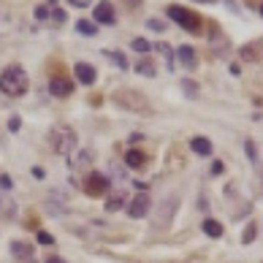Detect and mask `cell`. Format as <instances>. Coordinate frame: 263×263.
Segmentation results:
<instances>
[{"label":"cell","mask_w":263,"mask_h":263,"mask_svg":"<svg viewBox=\"0 0 263 263\" xmlns=\"http://www.w3.org/2000/svg\"><path fill=\"white\" fill-rule=\"evenodd\" d=\"M27 87H30V79H27V73L19 68V65H11V68L3 71V76H0V90L6 92V95H22V92H27Z\"/></svg>","instance_id":"obj_1"},{"label":"cell","mask_w":263,"mask_h":263,"mask_svg":"<svg viewBox=\"0 0 263 263\" xmlns=\"http://www.w3.org/2000/svg\"><path fill=\"white\" fill-rule=\"evenodd\" d=\"M49 141H52V149L57 155H73V149H76V133H73L71 128H63L57 125L52 130V136H49Z\"/></svg>","instance_id":"obj_2"},{"label":"cell","mask_w":263,"mask_h":263,"mask_svg":"<svg viewBox=\"0 0 263 263\" xmlns=\"http://www.w3.org/2000/svg\"><path fill=\"white\" fill-rule=\"evenodd\" d=\"M168 16H171L176 25H182L187 33H198V30H201V19H198L193 11L182 8V6H168Z\"/></svg>","instance_id":"obj_3"},{"label":"cell","mask_w":263,"mask_h":263,"mask_svg":"<svg viewBox=\"0 0 263 263\" xmlns=\"http://www.w3.org/2000/svg\"><path fill=\"white\" fill-rule=\"evenodd\" d=\"M149 209H152V198H149L147 193L133 195V198H130V204H128V214H130V217H136V220H141Z\"/></svg>","instance_id":"obj_4"},{"label":"cell","mask_w":263,"mask_h":263,"mask_svg":"<svg viewBox=\"0 0 263 263\" xmlns=\"http://www.w3.org/2000/svg\"><path fill=\"white\" fill-rule=\"evenodd\" d=\"M84 190H87L90 195H103L109 190V176H103L98 171L87 174V179H84Z\"/></svg>","instance_id":"obj_5"},{"label":"cell","mask_w":263,"mask_h":263,"mask_svg":"<svg viewBox=\"0 0 263 263\" xmlns=\"http://www.w3.org/2000/svg\"><path fill=\"white\" fill-rule=\"evenodd\" d=\"M176 206H179V198L176 195H166L163 204H160V212H157V225H168V220L174 217Z\"/></svg>","instance_id":"obj_6"},{"label":"cell","mask_w":263,"mask_h":263,"mask_svg":"<svg viewBox=\"0 0 263 263\" xmlns=\"http://www.w3.org/2000/svg\"><path fill=\"white\" fill-rule=\"evenodd\" d=\"M95 22H100V25H114V22H117L114 6H111V3H98V6H95Z\"/></svg>","instance_id":"obj_7"},{"label":"cell","mask_w":263,"mask_h":263,"mask_svg":"<svg viewBox=\"0 0 263 263\" xmlns=\"http://www.w3.org/2000/svg\"><path fill=\"white\" fill-rule=\"evenodd\" d=\"M49 90H52V95H57V98H68L73 92V84L68 79H63V76H54L49 82Z\"/></svg>","instance_id":"obj_8"},{"label":"cell","mask_w":263,"mask_h":263,"mask_svg":"<svg viewBox=\"0 0 263 263\" xmlns=\"http://www.w3.org/2000/svg\"><path fill=\"white\" fill-rule=\"evenodd\" d=\"M73 73H76V79L82 84H95V68L90 63H76L73 65Z\"/></svg>","instance_id":"obj_9"},{"label":"cell","mask_w":263,"mask_h":263,"mask_svg":"<svg viewBox=\"0 0 263 263\" xmlns=\"http://www.w3.org/2000/svg\"><path fill=\"white\" fill-rule=\"evenodd\" d=\"M11 252L16 258H25L27 263H33V247L30 244H25V241H11Z\"/></svg>","instance_id":"obj_10"},{"label":"cell","mask_w":263,"mask_h":263,"mask_svg":"<svg viewBox=\"0 0 263 263\" xmlns=\"http://www.w3.org/2000/svg\"><path fill=\"white\" fill-rule=\"evenodd\" d=\"M176 57L182 60L185 68H195V52H193V46H179V49H176Z\"/></svg>","instance_id":"obj_11"},{"label":"cell","mask_w":263,"mask_h":263,"mask_svg":"<svg viewBox=\"0 0 263 263\" xmlns=\"http://www.w3.org/2000/svg\"><path fill=\"white\" fill-rule=\"evenodd\" d=\"M190 147H193V152L195 155H201V157H206V155H212V141H209V138H193V141H190Z\"/></svg>","instance_id":"obj_12"},{"label":"cell","mask_w":263,"mask_h":263,"mask_svg":"<svg viewBox=\"0 0 263 263\" xmlns=\"http://www.w3.org/2000/svg\"><path fill=\"white\" fill-rule=\"evenodd\" d=\"M125 163H128L130 168H141V166L147 163V157H144V152H141V149H128V155H125Z\"/></svg>","instance_id":"obj_13"},{"label":"cell","mask_w":263,"mask_h":263,"mask_svg":"<svg viewBox=\"0 0 263 263\" xmlns=\"http://www.w3.org/2000/svg\"><path fill=\"white\" fill-rule=\"evenodd\" d=\"M204 233L212 236V239H220L222 236V225L217 220H204Z\"/></svg>","instance_id":"obj_14"},{"label":"cell","mask_w":263,"mask_h":263,"mask_svg":"<svg viewBox=\"0 0 263 263\" xmlns=\"http://www.w3.org/2000/svg\"><path fill=\"white\" fill-rule=\"evenodd\" d=\"M90 160H92L90 152H76V155L71 157V166H73V168H87V166H90Z\"/></svg>","instance_id":"obj_15"},{"label":"cell","mask_w":263,"mask_h":263,"mask_svg":"<svg viewBox=\"0 0 263 263\" xmlns=\"http://www.w3.org/2000/svg\"><path fill=\"white\" fill-rule=\"evenodd\" d=\"M136 73H141V76H155V63L141 60V63L136 65Z\"/></svg>","instance_id":"obj_16"},{"label":"cell","mask_w":263,"mask_h":263,"mask_svg":"<svg viewBox=\"0 0 263 263\" xmlns=\"http://www.w3.org/2000/svg\"><path fill=\"white\" fill-rule=\"evenodd\" d=\"M76 30H79L82 35H95L98 27L92 25V22H87V19H82V22H76Z\"/></svg>","instance_id":"obj_17"},{"label":"cell","mask_w":263,"mask_h":263,"mask_svg":"<svg viewBox=\"0 0 263 263\" xmlns=\"http://www.w3.org/2000/svg\"><path fill=\"white\" fill-rule=\"evenodd\" d=\"M130 49H133V52H149V49H152V44H149L147 38H133V44H130Z\"/></svg>","instance_id":"obj_18"},{"label":"cell","mask_w":263,"mask_h":263,"mask_svg":"<svg viewBox=\"0 0 263 263\" xmlns=\"http://www.w3.org/2000/svg\"><path fill=\"white\" fill-rule=\"evenodd\" d=\"M106 57H109L111 63H117V68H128V60L122 57L119 52H106Z\"/></svg>","instance_id":"obj_19"},{"label":"cell","mask_w":263,"mask_h":263,"mask_svg":"<svg viewBox=\"0 0 263 263\" xmlns=\"http://www.w3.org/2000/svg\"><path fill=\"white\" fill-rule=\"evenodd\" d=\"M122 198H125V195H119V193H117V195H111V198L106 201V209H109V212H117L119 206H122Z\"/></svg>","instance_id":"obj_20"},{"label":"cell","mask_w":263,"mask_h":263,"mask_svg":"<svg viewBox=\"0 0 263 263\" xmlns=\"http://www.w3.org/2000/svg\"><path fill=\"white\" fill-rule=\"evenodd\" d=\"M54 6V0H49V6H38L35 8V19H49V8Z\"/></svg>","instance_id":"obj_21"},{"label":"cell","mask_w":263,"mask_h":263,"mask_svg":"<svg viewBox=\"0 0 263 263\" xmlns=\"http://www.w3.org/2000/svg\"><path fill=\"white\" fill-rule=\"evenodd\" d=\"M182 87H185V92H187L190 98H193V95H198V84H193L190 79H185V82H182Z\"/></svg>","instance_id":"obj_22"},{"label":"cell","mask_w":263,"mask_h":263,"mask_svg":"<svg viewBox=\"0 0 263 263\" xmlns=\"http://www.w3.org/2000/svg\"><path fill=\"white\" fill-rule=\"evenodd\" d=\"M3 214H6V217H11V214H14V206L0 198V217H3Z\"/></svg>","instance_id":"obj_23"},{"label":"cell","mask_w":263,"mask_h":263,"mask_svg":"<svg viewBox=\"0 0 263 263\" xmlns=\"http://www.w3.org/2000/svg\"><path fill=\"white\" fill-rule=\"evenodd\" d=\"M147 27H149V30H155V33H163L166 30V25L160 19H147Z\"/></svg>","instance_id":"obj_24"},{"label":"cell","mask_w":263,"mask_h":263,"mask_svg":"<svg viewBox=\"0 0 263 263\" xmlns=\"http://www.w3.org/2000/svg\"><path fill=\"white\" fill-rule=\"evenodd\" d=\"M52 22L54 25H63L65 22V11H63V8H54V11H52Z\"/></svg>","instance_id":"obj_25"},{"label":"cell","mask_w":263,"mask_h":263,"mask_svg":"<svg viewBox=\"0 0 263 263\" xmlns=\"http://www.w3.org/2000/svg\"><path fill=\"white\" fill-rule=\"evenodd\" d=\"M155 46H157V49H160V52L166 54V60H168V63H171V65H174V52H171V49H168V44H155Z\"/></svg>","instance_id":"obj_26"},{"label":"cell","mask_w":263,"mask_h":263,"mask_svg":"<svg viewBox=\"0 0 263 263\" xmlns=\"http://www.w3.org/2000/svg\"><path fill=\"white\" fill-rule=\"evenodd\" d=\"M252 239H255V222H250L247 231H244V244H250Z\"/></svg>","instance_id":"obj_27"},{"label":"cell","mask_w":263,"mask_h":263,"mask_svg":"<svg viewBox=\"0 0 263 263\" xmlns=\"http://www.w3.org/2000/svg\"><path fill=\"white\" fill-rule=\"evenodd\" d=\"M11 187H14V182L8 179L6 174H0V190H11Z\"/></svg>","instance_id":"obj_28"},{"label":"cell","mask_w":263,"mask_h":263,"mask_svg":"<svg viewBox=\"0 0 263 263\" xmlns=\"http://www.w3.org/2000/svg\"><path fill=\"white\" fill-rule=\"evenodd\" d=\"M38 241H41V244H54L52 233H46V231H41V233H38Z\"/></svg>","instance_id":"obj_29"},{"label":"cell","mask_w":263,"mask_h":263,"mask_svg":"<svg viewBox=\"0 0 263 263\" xmlns=\"http://www.w3.org/2000/svg\"><path fill=\"white\" fill-rule=\"evenodd\" d=\"M68 3H71V6H76V8H84V6L90 3V0H68Z\"/></svg>","instance_id":"obj_30"},{"label":"cell","mask_w":263,"mask_h":263,"mask_svg":"<svg viewBox=\"0 0 263 263\" xmlns=\"http://www.w3.org/2000/svg\"><path fill=\"white\" fill-rule=\"evenodd\" d=\"M44 263H65L63 258H49V260H44Z\"/></svg>","instance_id":"obj_31"},{"label":"cell","mask_w":263,"mask_h":263,"mask_svg":"<svg viewBox=\"0 0 263 263\" xmlns=\"http://www.w3.org/2000/svg\"><path fill=\"white\" fill-rule=\"evenodd\" d=\"M195 3H209L212 6V3H217V0H195Z\"/></svg>","instance_id":"obj_32"},{"label":"cell","mask_w":263,"mask_h":263,"mask_svg":"<svg viewBox=\"0 0 263 263\" xmlns=\"http://www.w3.org/2000/svg\"><path fill=\"white\" fill-rule=\"evenodd\" d=\"M260 14H263V3H260Z\"/></svg>","instance_id":"obj_33"}]
</instances>
